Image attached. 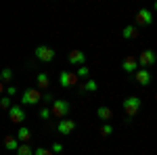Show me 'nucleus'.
Returning <instances> with one entry per match:
<instances>
[{
  "mask_svg": "<svg viewBox=\"0 0 157 155\" xmlns=\"http://www.w3.org/2000/svg\"><path fill=\"white\" fill-rule=\"evenodd\" d=\"M34 55H36V59L42 61V63H52V61H55V57H57L55 48H52V46H46V44H40V46H36Z\"/></svg>",
  "mask_w": 157,
  "mask_h": 155,
  "instance_id": "obj_3",
  "label": "nucleus"
},
{
  "mask_svg": "<svg viewBox=\"0 0 157 155\" xmlns=\"http://www.w3.org/2000/svg\"><path fill=\"white\" fill-rule=\"evenodd\" d=\"M138 67H151V65H155V61H157V55H155V50H151V48H145L143 52H140V57H138Z\"/></svg>",
  "mask_w": 157,
  "mask_h": 155,
  "instance_id": "obj_7",
  "label": "nucleus"
},
{
  "mask_svg": "<svg viewBox=\"0 0 157 155\" xmlns=\"http://www.w3.org/2000/svg\"><path fill=\"white\" fill-rule=\"evenodd\" d=\"M78 82H80V78L75 76V72H67V69H61L59 72L61 88H73V86H78Z\"/></svg>",
  "mask_w": 157,
  "mask_h": 155,
  "instance_id": "obj_4",
  "label": "nucleus"
},
{
  "mask_svg": "<svg viewBox=\"0 0 157 155\" xmlns=\"http://www.w3.org/2000/svg\"><path fill=\"white\" fill-rule=\"evenodd\" d=\"M42 101V90H38V88H27L23 95H21V105H38Z\"/></svg>",
  "mask_w": 157,
  "mask_h": 155,
  "instance_id": "obj_5",
  "label": "nucleus"
},
{
  "mask_svg": "<svg viewBox=\"0 0 157 155\" xmlns=\"http://www.w3.org/2000/svg\"><path fill=\"white\" fill-rule=\"evenodd\" d=\"M2 95H4V84L0 82V96H2Z\"/></svg>",
  "mask_w": 157,
  "mask_h": 155,
  "instance_id": "obj_29",
  "label": "nucleus"
},
{
  "mask_svg": "<svg viewBox=\"0 0 157 155\" xmlns=\"http://www.w3.org/2000/svg\"><path fill=\"white\" fill-rule=\"evenodd\" d=\"M17 147H19V141L15 136H4V149L6 151H15Z\"/></svg>",
  "mask_w": 157,
  "mask_h": 155,
  "instance_id": "obj_19",
  "label": "nucleus"
},
{
  "mask_svg": "<svg viewBox=\"0 0 157 155\" xmlns=\"http://www.w3.org/2000/svg\"><path fill=\"white\" fill-rule=\"evenodd\" d=\"M136 36H138V27L136 25H128V27L121 29V38H126V40H134Z\"/></svg>",
  "mask_w": 157,
  "mask_h": 155,
  "instance_id": "obj_15",
  "label": "nucleus"
},
{
  "mask_svg": "<svg viewBox=\"0 0 157 155\" xmlns=\"http://www.w3.org/2000/svg\"><path fill=\"white\" fill-rule=\"evenodd\" d=\"M67 63H69V65H84V63H86L84 50H78V48H73L71 52L67 55Z\"/></svg>",
  "mask_w": 157,
  "mask_h": 155,
  "instance_id": "obj_9",
  "label": "nucleus"
},
{
  "mask_svg": "<svg viewBox=\"0 0 157 155\" xmlns=\"http://www.w3.org/2000/svg\"><path fill=\"white\" fill-rule=\"evenodd\" d=\"M151 23H153V13H151V11L140 9V11L136 13V25L145 27V25H151Z\"/></svg>",
  "mask_w": 157,
  "mask_h": 155,
  "instance_id": "obj_10",
  "label": "nucleus"
},
{
  "mask_svg": "<svg viewBox=\"0 0 157 155\" xmlns=\"http://www.w3.org/2000/svg\"><path fill=\"white\" fill-rule=\"evenodd\" d=\"M101 134H103V136H111V134H113L111 124H103V126H101Z\"/></svg>",
  "mask_w": 157,
  "mask_h": 155,
  "instance_id": "obj_23",
  "label": "nucleus"
},
{
  "mask_svg": "<svg viewBox=\"0 0 157 155\" xmlns=\"http://www.w3.org/2000/svg\"><path fill=\"white\" fill-rule=\"evenodd\" d=\"M11 107V96H0V109H9Z\"/></svg>",
  "mask_w": 157,
  "mask_h": 155,
  "instance_id": "obj_24",
  "label": "nucleus"
},
{
  "mask_svg": "<svg viewBox=\"0 0 157 155\" xmlns=\"http://www.w3.org/2000/svg\"><path fill=\"white\" fill-rule=\"evenodd\" d=\"M97 115H98V119H103V122H109V119L113 118V111H111V107H98L97 109Z\"/></svg>",
  "mask_w": 157,
  "mask_h": 155,
  "instance_id": "obj_17",
  "label": "nucleus"
},
{
  "mask_svg": "<svg viewBox=\"0 0 157 155\" xmlns=\"http://www.w3.org/2000/svg\"><path fill=\"white\" fill-rule=\"evenodd\" d=\"M121 69H124L126 73H134L136 69H138V61H136V57H126L124 63H121Z\"/></svg>",
  "mask_w": 157,
  "mask_h": 155,
  "instance_id": "obj_12",
  "label": "nucleus"
},
{
  "mask_svg": "<svg viewBox=\"0 0 157 155\" xmlns=\"http://www.w3.org/2000/svg\"><path fill=\"white\" fill-rule=\"evenodd\" d=\"M38 118L42 119V122H48V119L52 118V113H50V109H48V107H42L40 111H38Z\"/></svg>",
  "mask_w": 157,
  "mask_h": 155,
  "instance_id": "obj_21",
  "label": "nucleus"
},
{
  "mask_svg": "<svg viewBox=\"0 0 157 155\" xmlns=\"http://www.w3.org/2000/svg\"><path fill=\"white\" fill-rule=\"evenodd\" d=\"M97 90H98L97 80H86V82L80 86V92H97Z\"/></svg>",
  "mask_w": 157,
  "mask_h": 155,
  "instance_id": "obj_16",
  "label": "nucleus"
},
{
  "mask_svg": "<svg viewBox=\"0 0 157 155\" xmlns=\"http://www.w3.org/2000/svg\"><path fill=\"white\" fill-rule=\"evenodd\" d=\"M134 78H136V82L140 84V86H149V84H151V72H149L147 67L136 69V72H134Z\"/></svg>",
  "mask_w": 157,
  "mask_h": 155,
  "instance_id": "obj_11",
  "label": "nucleus"
},
{
  "mask_svg": "<svg viewBox=\"0 0 157 155\" xmlns=\"http://www.w3.org/2000/svg\"><path fill=\"white\" fill-rule=\"evenodd\" d=\"M121 107H124L126 115H128V119H130V118H134V115L140 111V107H143V99H140V96H136V95L126 96V99L121 101Z\"/></svg>",
  "mask_w": 157,
  "mask_h": 155,
  "instance_id": "obj_1",
  "label": "nucleus"
},
{
  "mask_svg": "<svg viewBox=\"0 0 157 155\" xmlns=\"http://www.w3.org/2000/svg\"><path fill=\"white\" fill-rule=\"evenodd\" d=\"M36 82H38V90H46L50 86V78H48V73H38V78H36Z\"/></svg>",
  "mask_w": 157,
  "mask_h": 155,
  "instance_id": "obj_14",
  "label": "nucleus"
},
{
  "mask_svg": "<svg viewBox=\"0 0 157 155\" xmlns=\"http://www.w3.org/2000/svg\"><path fill=\"white\" fill-rule=\"evenodd\" d=\"M9 118L13 124H23L27 118V111L23 109V105H11L9 107Z\"/></svg>",
  "mask_w": 157,
  "mask_h": 155,
  "instance_id": "obj_6",
  "label": "nucleus"
},
{
  "mask_svg": "<svg viewBox=\"0 0 157 155\" xmlns=\"http://www.w3.org/2000/svg\"><path fill=\"white\" fill-rule=\"evenodd\" d=\"M34 155H52V151L46 149V147H38L36 151H34Z\"/></svg>",
  "mask_w": 157,
  "mask_h": 155,
  "instance_id": "obj_25",
  "label": "nucleus"
},
{
  "mask_svg": "<svg viewBox=\"0 0 157 155\" xmlns=\"http://www.w3.org/2000/svg\"><path fill=\"white\" fill-rule=\"evenodd\" d=\"M15 155H34V149L27 143H19V147L15 149Z\"/></svg>",
  "mask_w": 157,
  "mask_h": 155,
  "instance_id": "obj_18",
  "label": "nucleus"
},
{
  "mask_svg": "<svg viewBox=\"0 0 157 155\" xmlns=\"http://www.w3.org/2000/svg\"><path fill=\"white\" fill-rule=\"evenodd\" d=\"M19 143H29V138H32V130L29 128H25V126H21V128H17V136H15Z\"/></svg>",
  "mask_w": 157,
  "mask_h": 155,
  "instance_id": "obj_13",
  "label": "nucleus"
},
{
  "mask_svg": "<svg viewBox=\"0 0 157 155\" xmlns=\"http://www.w3.org/2000/svg\"><path fill=\"white\" fill-rule=\"evenodd\" d=\"M88 73H90V69H88L86 65H78V72H75V76H78V78H86Z\"/></svg>",
  "mask_w": 157,
  "mask_h": 155,
  "instance_id": "obj_22",
  "label": "nucleus"
},
{
  "mask_svg": "<svg viewBox=\"0 0 157 155\" xmlns=\"http://www.w3.org/2000/svg\"><path fill=\"white\" fill-rule=\"evenodd\" d=\"M55 130L59 132V134H63V136L71 134V132L75 130V119H71V118H63V119H59V124L55 126Z\"/></svg>",
  "mask_w": 157,
  "mask_h": 155,
  "instance_id": "obj_8",
  "label": "nucleus"
},
{
  "mask_svg": "<svg viewBox=\"0 0 157 155\" xmlns=\"http://www.w3.org/2000/svg\"><path fill=\"white\" fill-rule=\"evenodd\" d=\"M50 151H52V153H63V145L61 143H52L50 145Z\"/></svg>",
  "mask_w": 157,
  "mask_h": 155,
  "instance_id": "obj_26",
  "label": "nucleus"
},
{
  "mask_svg": "<svg viewBox=\"0 0 157 155\" xmlns=\"http://www.w3.org/2000/svg\"><path fill=\"white\" fill-rule=\"evenodd\" d=\"M6 95H17V88H15V86H13V84H11V86H9V88H6Z\"/></svg>",
  "mask_w": 157,
  "mask_h": 155,
  "instance_id": "obj_28",
  "label": "nucleus"
},
{
  "mask_svg": "<svg viewBox=\"0 0 157 155\" xmlns=\"http://www.w3.org/2000/svg\"><path fill=\"white\" fill-rule=\"evenodd\" d=\"M13 80V69L11 67H4L2 72H0V82L4 84V82H11Z\"/></svg>",
  "mask_w": 157,
  "mask_h": 155,
  "instance_id": "obj_20",
  "label": "nucleus"
},
{
  "mask_svg": "<svg viewBox=\"0 0 157 155\" xmlns=\"http://www.w3.org/2000/svg\"><path fill=\"white\" fill-rule=\"evenodd\" d=\"M42 99H44V103H52V101H55V96L48 95V92H44V95H42Z\"/></svg>",
  "mask_w": 157,
  "mask_h": 155,
  "instance_id": "obj_27",
  "label": "nucleus"
},
{
  "mask_svg": "<svg viewBox=\"0 0 157 155\" xmlns=\"http://www.w3.org/2000/svg\"><path fill=\"white\" fill-rule=\"evenodd\" d=\"M69 111H71L69 101H65V99H55V101H52V107H50L52 118L63 119V118H67V115H69Z\"/></svg>",
  "mask_w": 157,
  "mask_h": 155,
  "instance_id": "obj_2",
  "label": "nucleus"
}]
</instances>
